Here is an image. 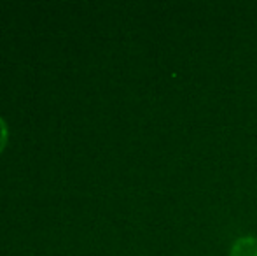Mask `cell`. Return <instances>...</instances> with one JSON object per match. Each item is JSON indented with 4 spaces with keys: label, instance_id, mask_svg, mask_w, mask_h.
Returning a JSON list of instances; mask_svg holds the SVG:
<instances>
[{
    "label": "cell",
    "instance_id": "6da1fadb",
    "mask_svg": "<svg viewBox=\"0 0 257 256\" xmlns=\"http://www.w3.org/2000/svg\"><path fill=\"white\" fill-rule=\"evenodd\" d=\"M231 256H257V239L254 237H241L234 242Z\"/></svg>",
    "mask_w": 257,
    "mask_h": 256
},
{
    "label": "cell",
    "instance_id": "7a4b0ae2",
    "mask_svg": "<svg viewBox=\"0 0 257 256\" xmlns=\"http://www.w3.org/2000/svg\"><path fill=\"white\" fill-rule=\"evenodd\" d=\"M7 137H9V130H7V125H6V121H4V118L0 116V153H2L4 147H6Z\"/></svg>",
    "mask_w": 257,
    "mask_h": 256
}]
</instances>
